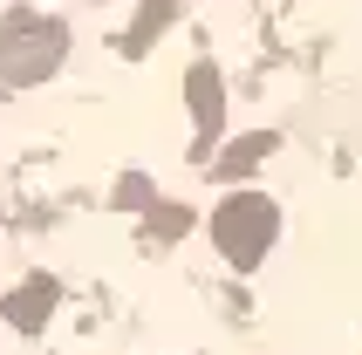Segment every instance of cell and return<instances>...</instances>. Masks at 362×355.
<instances>
[{"label": "cell", "mask_w": 362, "mask_h": 355, "mask_svg": "<svg viewBox=\"0 0 362 355\" xmlns=\"http://www.w3.org/2000/svg\"><path fill=\"white\" fill-rule=\"evenodd\" d=\"M267 151H274V137H240V144H233V151H226L219 164H212V171H219V178H240V171H253V164H260Z\"/></svg>", "instance_id": "5b68a950"}, {"label": "cell", "mask_w": 362, "mask_h": 355, "mask_svg": "<svg viewBox=\"0 0 362 355\" xmlns=\"http://www.w3.org/2000/svg\"><path fill=\"white\" fill-rule=\"evenodd\" d=\"M192 117H199V137L212 144L219 137V123H226V96H219V69H192Z\"/></svg>", "instance_id": "277c9868"}, {"label": "cell", "mask_w": 362, "mask_h": 355, "mask_svg": "<svg viewBox=\"0 0 362 355\" xmlns=\"http://www.w3.org/2000/svg\"><path fill=\"white\" fill-rule=\"evenodd\" d=\"M185 226H192V212H178V205H164V212H151V233H158V239H178Z\"/></svg>", "instance_id": "52a82bcc"}, {"label": "cell", "mask_w": 362, "mask_h": 355, "mask_svg": "<svg viewBox=\"0 0 362 355\" xmlns=\"http://www.w3.org/2000/svg\"><path fill=\"white\" fill-rule=\"evenodd\" d=\"M55 294H62L55 280H48V274H35L28 287H14V294H7V321H14L21 335H35L41 321H48V308H55Z\"/></svg>", "instance_id": "3957f363"}, {"label": "cell", "mask_w": 362, "mask_h": 355, "mask_svg": "<svg viewBox=\"0 0 362 355\" xmlns=\"http://www.w3.org/2000/svg\"><path fill=\"white\" fill-rule=\"evenodd\" d=\"M274 233H281V212H274V198H260V192H240V198H226L219 212H212V239H219V253L233 260V267H260Z\"/></svg>", "instance_id": "6da1fadb"}, {"label": "cell", "mask_w": 362, "mask_h": 355, "mask_svg": "<svg viewBox=\"0 0 362 355\" xmlns=\"http://www.w3.org/2000/svg\"><path fill=\"white\" fill-rule=\"evenodd\" d=\"M62 62V28L55 21H14L0 35V76L7 82H35Z\"/></svg>", "instance_id": "7a4b0ae2"}, {"label": "cell", "mask_w": 362, "mask_h": 355, "mask_svg": "<svg viewBox=\"0 0 362 355\" xmlns=\"http://www.w3.org/2000/svg\"><path fill=\"white\" fill-rule=\"evenodd\" d=\"M164 14H171V0H151V7H144V21H137V35H130V48H144V41L158 35V28H164Z\"/></svg>", "instance_id": "8992f818"}]
</instances>
